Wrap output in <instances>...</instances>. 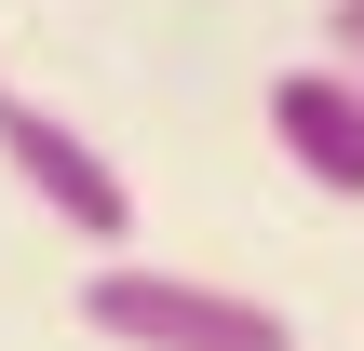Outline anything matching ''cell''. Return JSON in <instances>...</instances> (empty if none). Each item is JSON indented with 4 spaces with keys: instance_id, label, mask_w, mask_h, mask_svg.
<instances>
[{
    "instance_id": "cell-1",
    "label": "cell",
    "mask_w": 364,
    "mask_h": 351,
    "mask_svg": "<svg viewBox=\"0 0 364 351\" xmlns=\"http://www.w3.org/2000/svg\"><path fill=\"white\" fill-rule=\"evenodd\" d=\"M81 325L108 351H297V325L257 284H203V271H149V257H108L81 284Z\"/></svg>"
},
{
    "instance_id": "cell-2",
    "label": "cell",
    "mask_w": 364,
    "mask_h": 351,
    "mask_svg": "<svg viewBox=\"0 0 364 351\" xmlns=\"http://www.w3.org/2000/svg\"><path fill=\"white\" fill-rule=\"evenodd\" d=\"M0 162H14V176H27V203H41V216H68L81 243H108V257L135 243V176H122V162L68 122V108L0 95Z\"/></svg>"
},
{
    "instance_id": "cell-5",
    "label": "cell",
    "mask_w": 364,
    "mask_h": 351,
    "mask_svg": "<svg viewBox=\"0 0 364 351\" xmlns=\"http://www.w3.org/2000/svg\"><path fill=\"white\" fill-rule=\"evenodd\" d=\"M351 81H364V68H351Z\"/></svg>"
},
{
    "instance_id": "cell-3",
    "label": "cell",
    "mask_w": 364,
    "mask_h": 351,
    "mask_svg": "<svg viewBox=\"0 0 364 351\" xmlns=\"http://www.w3.org/2000/svg\"><path fill=\"white\" fill-rule=\"evenodd\" d=\"M270 135L324 203H364V81L351 68H284L270 81Z\"/></svg>"
},
{
    "instance_id": "cell-4",
    "label": "cell",
    "mask_w": 364,
    "mask_h": 351,
    "mask_svg": "<svg viewBox=\"0 0 364 351\" xmlns=\"http://www.w3.org/2000/svg\"><path fill=\"white\" fill-rule=\"evenodd\" d=\"M0 95H14V81H0Z\"/></svg>"
}]
</instances>
